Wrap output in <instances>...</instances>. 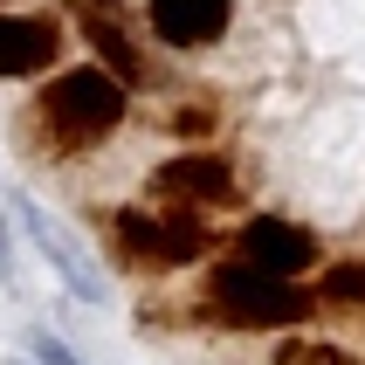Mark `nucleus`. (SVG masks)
Segmentation results:
<instances>
[{
    "label": "nucleus",
    "mask_w": 365,
    "mask_h": 365,
    "mask_svg": "<svg viewBox=\"0 0 365 365\" xmlns=\"http://www.w3.org/2000/svg\"><path fill=\"white\" fill-rule=\"evenodd\" d=\"M131 110V83L110 76L103 62H83V69H62L35 103H28V152H48V159H76V152H97L110 131Z\"/></svg>",
    "instance_id": "nucleus-1"
},
{
    "label": "nucleus",
    "mask_w": 365,
    "mask_h": 365,
    "mask_svg": "<svg viewBox=\"0 0 365 365\" xmlns=\"http://www.w3.org/2000/svg\"><path fill=\"white\" fill-rule=\"evenodd\" d=\"M207 324H227V331H283V324H304L317 297L297 289V276H269V269L227 255V262L207 269V289L193 304Z\"/></svg>",
    "instance_id": "nucleus-2"
},
{
    "label": "nucleus",
    "mask_w": 365,
    "mask_h": 365,
    "mask_svg": "<svg viewBox=\"0 0 365 365\" xmlns=\"http://www.w3.org/2000/svg\"><path fill=\"white\" fill-rule=\"evenodd\" d=\"M110 248H118L124 269H145V276H165V269L207 262L214 255V227L200 221V207H118L110 214Z\"/></svg>",
    "instance_id": "nucleus-3"
},
{
    "label": "nucleus",
    "mask_w": 365,
    "mask_h": 365,
    "mask_svg": "<svg viewBox=\"0 0 365 365\" xmlns=\"http://www.w3.org/2000/svg\"><path fill=\"white\" fill-rule=\"evenodd\" d=\"M152 193L173 200V207H235V200H242V180H235L227 152H214V145H186V152H173V159L152 173Z\"/></svg>",
    "instance_id": "nucleus-4"
},
{
    "label": "nucleus",
    "mask_w": 365,
    "mask_h": 365,
    "mask_svg": "<svg viewBox=\"0 0 365 365\" xmlns=\"http://www.w3.org/2000/svg\"><path fill=\"white\" fill-rule=\"evenodd\" d=\"M235 255L255 269H269V276H304L324 248H317V235L297 221H283V214H255V221L235 235Z\"/></svg>",
    "instance_id": "nucleus-5"
},
{
    "label": "nucleus",
    "mask_w": 365,
    "mask_h": 365,
    "mask_svg": "<svg viewBox=\"0 0 365 365\" xmlns=\"http://www.w3.org/2000/svg\"><path fill=\"white\" fill-rule=\"evenodd\" d=\"M21 227L35 235V248L48 255V269H56L62 283H69V297H76V304H103V297H110V283L97 276V262L83 255V242L56 221V214H41L35 200H21Z\"/></svg>",
    "instance_id": "nucleus-6"
},
{
    "label": "nucleus",
    "mask_w": 365,
    "mask_h": 365,
    "mask_svg": "<svg viewBox=\"0 0 365 365\" xmlns=\"http://www.w3.org/2000/svg\"><path fill=\"white\" fill-rule=\"evenodd\" d=\"M235 21V0H145V28L165 48H214Z\"/></svg>",
    "instance_id": "nucleus-7"
},
{
    "label": "nucleus",
    "mask_w": 365,
    "mask_h": 365,
    "mask_svg": "<svg viewBox=\"0 0 365 365\" xmlns=\"http://www.w3.org/2000/svg\"><path fill=\"white\" fill-rule=\"evenodd\" d=\"M56 56H62L56 14H7L0 7V76H41Z\"/></svg>",
    "instance_id": "nucleus-8"
},
{
    "label": "nucleus",
    "mask_w": 365,
    "mask_h": 365,
    "mask_svg": "<svg viewBox=\"0 0 365 365\" xmlns=\"http://www.w3.org/2000/svg\"><path fill=\"white\" fill-rule=\"evenodd\" d=\"M83 35H90V48H97V62L110 69V76H124V83L145 76V48H131L124 14H90V21H83Z\"/></svg>",
    "instance_id": "nucleus-9"
},
{
    "label": "nucleus",
    "mask_w": 365,
    "mask_h": 365,
    "mask_svg": "<svg viewBox=\"0 0 365 365\" xmlns=\"http://www.w3.org/2000/svg\"><path fill=\"white\" fill-rule=\"evenodd\" d=\"M310 297H317V310H351V317H365V255L324 262L317 283H310Z\"/></svg>",
    "instance_id": "nucleus-10"
},
{
    "label": "nucleus",
    "mask_w": 365,
    "mask_h": 365,
    "mask_svg": "<svg viewBox=\"0 0 365 365\" xmlns=\"http://www.w3.org/2000/svg\"><path fill=\"white\" fill-rule=\"evenodd\" d=\"M276 365H359L345 345H310V338H289L276 345Z\"/></svg>",
    "instance_id": "nucleus-11"
},
{
    "label": "nucleus",
    "mask_w": 365,
    "mask_h": 365,
    "mask_svg": "<svg viewBox=\"0 0 365 365\" xmlns=\"http://www.w3.org/2000/svg\"><path fill=\"white\" fill-rule=\"evenodd\" d=\"M214 118H221L214 103H180V110H173V131H180V138H207Z\"/></svg>",
    "instance_id": "nucleus-12"
},
{
    "label": "nucleus",
    "mask_w": 365,
    "mask_h": 365,
    "mask_svg": "<svg viewBox=\"0 0 365 365\" xmlns=\"http://www.w3.org/2000/svg\"><path fill=\"white\" fill-rule=\"evenodd\" d=\"M28 345H35V359H41V365H83L76 351L62 345V338H48V331H35V338H28Z\"/></svg>",
    "instance_id": "nucleus-13"
},
{
    "label": "nucleus",
    "mask_w": 365,
    "mask_h": 365,
    "mask_svg": "<svg viewBox=\"0 0 365 365\" xmlns=\"http://www.w3.org/2000/svg\"><path fill=\"white\" fill-rule=\"evenodd\" d=\"M14 242H7V214H0V289H14Z\"/></svg>",
    "instance_id": "nucleus-14"
},
{
    "label": "nucleus",
    "mask_w": 365,
    "mask_h": 365,
    "mask_svg": "<svg viewBox=\"0 0 365 365\" xmlns=\"http://www.w3.org/2000/svg\"><path fill=\"white\" fill-rule=\"evenodd\" d=\"M69 14L90 21V14H124V0H69Z\"/></svg>",
    "instance_id": "nucleus-15"
},
{
    "label": "nucleus",
    "mask_w": 365,
    "mask_h": 365,
    "mask_svg": "<svg viewBox=\"0 0 365 365\" xmlns=\"http://www.w3.org/2000/svg\"><path fill=\"white\" fill-rule=\"evenodd\" d=\"M7 365H28V359H7ZM35 365H41V359H35Z\"/></svg>",
    "instance_id": "nucleus-16"
}]
</instances>
